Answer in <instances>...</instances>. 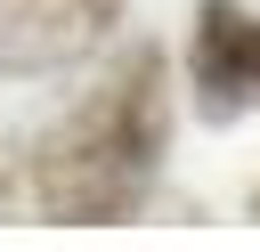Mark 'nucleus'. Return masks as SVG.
<instances>
[{
  "label": "nucleus",
  "instance_id": "nucleus-3",
  "mask_svg": "<svg viewBox=\"0 0 260 252\" xmlns=\"http://www.w3.org/2000/svg\"><path fill=\"white\" fill-rule=\"evenodd\" d=\"M130 0H0V73L8 81H49L89 65L122 33Z\"/></svg>",
  "mask_w": 260,
  "mask_h": 252
},
{
  "label": "nucleus",
  "instance_id": "nucleus-5",
  "mask_svg": "<svg viewBox=\"0 0 260 252\" xmlns=\"http://www.w3.org/2000/svg\"><path fill=\"white\" fill-rule=\"evenodd\" d=\"M252 219H260V187H252Z\"/></svg>",
  "mask_w": 260,
  "mask_h": 252
},
{
  "label": "nucleus",
  "instance_id": "nucleus-2",
  "mask_svg": "<svg viewBox=\"0 0 260 252\" xmlns=\"http://www.w3.org/2000/svg\"><path fill=\"white\" fill-rule=\"evenodd\" d=\"M179 65H187V89H195L203 122L260 114V8L252 0H195Z\"/></svg>",
  "mask_w": 260,
  "mask_h": 252
},
{
  "label": "nucleus",
  "instance_id": "nucleus-1",
  "mask_svg": "<svg viewBox=\"0 0 260 252\" xmlns=\"http://www.w3.org/2000/svg\"><path fill=\"white\" fill-rule=\"evenodd\" d=\"M171 57L154 41H138L130 57L106 65L98 89H81V106H65L32 154H24V195L41 219L57 228H106V219H138L162 154H171Z\"/></svg>",
  "mask_w": 260,
  "mask_h": 252
},
{
  "label": "nucleus",
  "instance_id": "nucleus-4",
  "mask_svg": "<svg viewBox=\"0 0 260 252\" xmlns=\"http://www.w3.org/2000/svg\"><path fill=\"white\" fill-rule=\"evenodd\" d=\"M0 203H8V154H0Z\"/></svg>",
  "mask_w": 260,
  "mask_h": 252
}]
</instances>
